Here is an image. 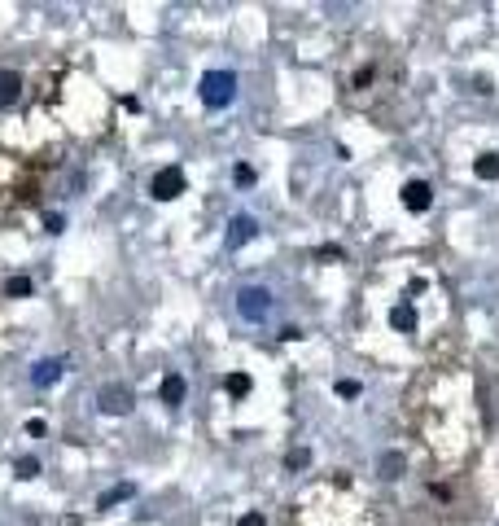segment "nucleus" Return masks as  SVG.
<instances>
[{
	"label": "nucleus",
	"instance_id": "obj_14",
	"mask_svg": "<svg viewBox=\"0 0 499 526\" xmlns=\"http://www.w3.org/2000/svg\"><path fill=\"white\" fill-rule=\"evenodd\" d=\"M224 390L241 399V395H250V378H246V373H228V378H224Z\"/></svg>",
	"mask_w": 499,
	"mask_h": 526
},
{
	"label": "nucleus",
	"instance_id": "obj_22",
	"mask_svg": "<svg viewBox=\"0 0 499 526\" xmlns=\"http://www.w3.org/2000/svg\"><path fill=\"white\" fill-rule=\"evenodd\" d=\"M236 526H263V513H246V517L236 522Z\"/></svg>",
	"mask_w": 499,
	"mask_h": 526
},
{
	"label": "nucleus",
	"instance_id": "obj_19",
	"mask_svg": "<svg viewBox=\"0 0 499 526\" xmlns=\"http://www.w3.org/2000/svg\"><path fill=\"white\" fill-rule=\"evenodd\" d=\"M359 390H363V386H359V382H351V378H341V382H337V395H341V399H355Z\"/></svg>",
	"mask_w": 499,
	"mask_h": 526
},
{
	"label": "nucleus",
	"instance_id": "obj_3",
	"mask_svg": "<svg viewBox=\"0 0 499 526\" xmlns=\"http://www.w3.org/2000/svg\"><path fill=\"white\" fill-rule=\"evenodd\" d=\"M236 312H241L246 320H263V316H268L272 312V294L268 290H263V285H246L241 294H236Z\"/></svg>",
	"mask_w": 499,
	"mask_h": 526
},
{
	"label": "nucleus",
	"instance_id": "obj_15",
	"mask_svg": "<svg viewBox=\"0 0 499 526\" xmlns=\"http://www.w3.org/2000/svg\"><path fill=\"white\" fill-rule=\"evenodd\" d=\"M399 469H403V456L399 452H385L381 456V478H399Z\"/></svg>",
	"mask_w": 499,
	"mask_h": 526
},
{
	"label": "nucleus",
	"instance_id": "obj_13",
	"mask_svg": "<svg viewBox=\"0 0 499 526\" xmlns=\"http://www.w3.org/2000/svg\"><path fill=\"white\" fill-rule=\"evenodd\" d=\"M13 473H18L22 483H31V478H40V461L35 456H18L13 461Z\"/></svg>",
	"mask_w": 499,
	"mask_h": 526
},
{
	"label": "nucleus",
	"instance_id": "obj_7",
	"mask_svg": "<svg viewBox=\"0 0 499 526\" xmlns=\"http://www.w3.org/2000/svg\"><path fill=\"white\" fill-rule=\"evenodd\" d=\"M158 395H163V404H167V408H180V404H184V395H189V382H184L180 373H167L163 386H158Z\"/></svg>",
	"mask_w": 499,
	"mask_h": 526
},
{
	"label": "nucleus",
	"instance_id": "obj_2",
	"mask_svg": "<svg viewBox=\"0 0 499 526\" xmlns=\"http://www.w3.org/2000/svg\"><path fill=\"white\" fill-rule=\"evenodd\" d=\"M97 404H101L105 417H127L131 404H136V395H131V386H123V382H110V386H101Z\"/></svg>",
	"mask_w": 499,
	"mask_h": 526
},
{
	"label": "nucleus",
	"instance_id": "obj_16",
	"mask_svg": "<svg viewBox=\"0 0 499 526\" xmlns=\"http://www.w3.org/2000/svg\"><path fill=\"white\" fill-rule=\"evenodd\" d=\"M5 294L9 298H26V294H31V277H9L5 281Z\"/></svg>",
	"mask_w": 499,
	"mask_h": 526
},
{
	"label": "nucleus",
	"instance_id": "obj_9",
	"mask_svg": "<svg viewBox=\"0 0 499 526\" xmlns=\"http://www.w3.org/2000/svg\"><path fill=\"white\" fill-rule=\"evenodd\" d=\"M18 97H22V80H18V70H0V110L18 106Z\"/></svg>",
	"mask_w": 499,
	"mask_h": 526
},
{
	"label": "nucleus",
	"instance_id": "obj_4",
	"mask_svg": "<svg viewBox=\"0 0 499 526\" xmlns=\"http://www.w3.org/2000/svg\"><path fill=\"white\" fill-rule=\"evenodd\" d=\"M149 193L158 197V202H175V197L184 193V167H163L149 180Z\"/></svg>",
	"mask_w": 499,
	"mask_h": 526
},
{
	"label": "nucleus",
	"instance_id": "obj_11",
	"mask_svg": "<svg viewBox=\"0 0 499 526\" xmlns=\"http://www.w3.org/2000/svg\"><path fill=\"white\" fill-rule=\"evenodd\" d=\"M473 171H478V180H499V154H482Z\"/></svg>",
	"mask_w": 499,
	"mask_h": 526
},
{
	"label": "nucleus",
	"instance_id": "obj_10",
	"mask_svg": "<svg viewBox=\"0 0 499 526\" xmlns=\"http://www.w3.org/2000/svg\"><path fill=\"white\" fill-rule=\"evenodd\" d=\"M390 324H394L399 334H416V307H412V303H399V307L390 312Z\"/></svg>",
	"mask_w": 499,
	"mask_h": 526
},
{
	"label": "nucleus",
	"instance_id": "obj_8",
	"mask_svg": "<svg viewBox=\"0 0 499 526\" xmlns=\"http://www.w3.org/2000/svg\"><path fill=\"white\" fill-rule=\"evenodd\" d=\"M62 373H66V364H62V360H40V364L31 368V386L48 390L53 382H62Z\"/></svg>",
	"mask_w": 499,
	"mask_h": 526
},
{
	"label": "nucleus",
	"instance_id": "obj_12",
	"mask_svg": "<svg viewBox=\"0 0 499 526\" xmlns=\"http://www.w3.org/2000/svg\"><path fill=\"white\" fill-rule=\"evenodd\" d=\"M127 495H136V487H131V483H119V487H110V491L97 500V509H110V505H119V500H127Z\"/></svg>",
	"mask_w": 499,
	"mask_h": 526
},
{
	"label": "nucleus",
	"instance_id": "obj_5",
	"mask_svg": "<svg viewBox=\"0 0 499 526\" xmlns=\"http://www.w3.org/2000/svg\"><path fill=\"white\" fill-rule=\"evenodd\" d=\"M429 202H434V189H429L425 180H407V185H403V207H407L412 215H425Z\"/></svg>",
	"mask_w": 499,
	"mask_h": 526
},
{
	"label": "nucleus",
	"instance_id": "obj_17",
	"mask_svg": "<svg viewBox=\"0 0 499 526\" xmlns=\"http://www.w3.org/2000/svg\"><path fill=\"white\" fill-rule=\"evenodd\" d=\"M307 465H311V452H307V447H294V452L285 456V469H307Z\"/></svg>",
	"mask_w": 499,
	"mask_h": 526
},
{
	"label": "nucleus",
	"instance_id": "obj_18",
	"mask_svg": "<svg viewBox=\"0 0 499 526\" xmlns=\"http://www.w3.org/2000/svg\"><path fill=\"white\" fill-rule=\"evenodd\" d=\"M232 180H236V185H241V189H250V185L258 180V175H254V167H246V163H236V171H232Z\"/></svg>",
	"mask_w": 499,
	"mask_h": 526
},
{
	"label": "nucleus",
	"instance_id": "obj_1",
	"mask_svg": "<svg viewBox=\"0 0 499 526\" xmlns=\"http://www.w3.org/2000/svg\"><path fill=\"white\" fill-rule=\"evenodd\" d=\"M197 92H202V106L206 110H224V106L236 102V75L232 70H206Z\"/></svg>",
	"mask_w": 499,
	"mask_h": 526
},
{
	"label": "nucleus",
	"instance_id": "obj_21",
	"mask_svg": "<svg viewBox=\"0 0 499 526\" xmlns=\"http://www.w3.org/2000/svg\"><path fill=\"white\" fill-rule=\"evenodd\" d=\"M280 338H285V342H298V338H302V329H298V324H285Z\"/></svg>",
	"mask_w": 499,
	"mask_h": 526
},
{
	"label": "nucleus",
	"instance_id": "obj_6",
	"mask_svg": "<svg viewBox=\"0 0 499 526\" xmlns=\"http://www.w3.org/2000/svg\"><path fill=\"white\" fill-rule=\"evenodd\" d=\"M254 237H258V219L254 215H232V224H228V250H241Z\"/></svg>",
	"mask_w": 499,
	"mask_h": 526
},
{
	"label": "nucleus",
	"instance_id": "obj_20",
	"mask_svg": "<svg viewBox=\"0 0 499 526\" xmlns=\"http://www.w3.org/2000/svg\"><path fill=\"white\" fill-rule=\"evenodd\" d=\"M44 229H48V233H62L66 219H62V215H44Z\"/></svg>",
	"mask_w": 499,
	"mask_h": 526
}]
</instances>
